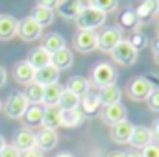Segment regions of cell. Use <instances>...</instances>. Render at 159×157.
Segmentation results:
<instances>
[{
  "label": "cell",
  "mask_w": 159,
  "mask_h": 157,
  "mask_svg": "<svg viewBox=\"0 0 159 157\" xmlns=\"http://www.w3.org/2000/svg\"><path fill=\"white\" fill-rule=\"evenodd\" d=\"M74 20H76L78 30H93L94 32L96 28H100L106 22V13L93 6H85Z\"/></svg>",
  "instance_id": "cell-1"
},
{
  "label": "cell",
  "mask_w": 159,
  "mask_h": 157,
  "mask_svg": "<svg viewBox=\"0 0 159 157\" xmlns=\"http://www.w3.org/2000/svg\"><path fill=\"white\" fill-rule=\"evenodd\" d=\"M154 91V83L144 76H137V78L129 79L128 81V87H126V92L131 100L135 102H143L150 96V92Z\"/></svg>",
  "instance_id": "cell-2"
},
{
  "label": "cell",
  "mask_w": 159,
  "mask_h": 157,
  "mask_svg": "<svg viewBox=\"0 0 159 157\" xmlns=\"http://www.w3.org/2000/svg\"><path fill=\"white\" fill-rule=\"evenodd\" d=\"M91 81L94 85H98V89L106 87V85H113L117 81V70L113 65L106 63V61H100L93 67V72H91Z\"/></svg>",
  "instance_id": "cell-3"
},
{
  "label": "cell",
  "mask_w": 159,
  "mask_h": 157,
  "mask_svg": "<svg viewBox=\"0 0 159 157\" xmlns=\"http://www.w3.org/2000/svg\"><path fill=\"white\" fill-rule=\"evenodd\" d=\"M28 100L22 92H11L6 102V115L9 118H22L28 109Z\"/></svg>",
  "instance_id": "cell-4"
},
{
  "label": "cell",
  "mask_w": 159,
  "mask_h": 157,
  "mask_svg": "<svg viewBox=\"0 0 159 157\" xmlns=\"http://www.w3.org/2000/svg\"><path fill=\"white\" fill-rule=\"evenodd\" d=\"M74 48L78 52H93L98 48V34L93 30H78L74 35Z\"/></svg>",
  "instance_id": "cell-5"
},
{
  "label": "cell",
  "mask_w": 159,
  "mask_h": 157,
  "mask_svg": "<svg viewBox=\"0 0 159 157\" xmlns=\"http://www.w3.org/2000/svg\"><path fill=\"white\" fill-rule=\"evenodd\" d=\"M43 34V28L32 19V17H24L22 20H19V30H17V35L26 43H32V41H37Z\"/></svg>",
  "instance_id": "cell-6"
},
{
  "label": "cell",
  "mask_w": 159,
  "mask_h": 157,
  "mask_svg": "<svg viewBox=\"0 0 159 157\" xmlns=\"http://www.w3.org/2000/svg\"><path fill=\"white\" fill-rule=\"evenodd\" d=\"M120 41H122V32L119 28H106L102 34H98V50L111 54Z\"/></svg>",
  "instance_id": "cell-7"
},
{
  "label": "cell",
  "mask_w": 159,
  "mask_h": 157,
  "mask_svg": "<svg viewBox=\"0 0 159 157\" xmlns=\"http://www.w3.org/2000/svg\"><path fill=\"white\" fill-rule=\"evenodd\" d=\"M111 57L120 63V65H133L135 61H137V50L128 43V41H120L119 44H117V48L111 52Z\"/></svg>",
  "instance_id": "cell-8"
},
{
  "label": "cell",
  "mask_w": 159,
  "mask_h": 157,
  "mask_svg": "<svg viewBox=\"0 0 159 157\" xmlns=\"http://www.w3.org/2000/svg\"><path fill=\"white\" fill-rule=\"evenodd\" d=\"M102 120L107 124V126H115L122 120H128V109L122 102L117 104H111V105H106L102 109Z\"/></svg>",
  "instance_id": "cell-9"
},
{
  "label": "cell",
  "mask_w": 159,
  "mask_h": 157,
  "mask_svg": "<svg viewBox=\"0 0 159 157\" xmlns=\"http://www.w3.org/2000/svg\"><path fill=\"white\" fill-rule=\"evenodd\" d=\"M13 146L22 154V152H28L32 148H35V133L28 128H22L19 129L15 135H13Z\"/></svg>",
  "instance_id": "cell-10"
},
{
  "label": "cell",
  "mask_w": 159,
  "mask_h": 157,
  "mask_svg": "<svg viewBox=\"0 0 159 157\" xmlns=\"http://www.w3.org/2000/svg\"><path fill=\"white\" fill-rule=\"evenodd\" d=\"M57 144V133L56 129H46L43 128L35 133V148H39L41 152H50L54 150Z\"/></svg>",
  "instance_id": "cell-11"
},
{
  "label": "cell",
  "mask_w": 159,
  "mask_h": 157,
  "mask_svg": "<svg viewBox=\"0 0 159 157\" xmlns=\"http://www.w3.org/2000/svg\"><path fill=\"white\" fill-rule=\"evenodd\" d=\"M133 129H135V126L129 120H122L119 124L111 126V141H115L119 144L129 142L131 141V135H133Z\"/></svg>",
  "instance_id": "cell-12"
},
{
  "label": "cell",
  "mask_w": 159,
  "mask_h": 157,
  "mask_svg": "<svg viewBox=\"0 0 159 157\" xmlns=\"http://www.w3.org/2000/svg\"><path fill=\"white\" fill-rule=\"evenodd\" d=\"M135 13L141 22H150L159 15V0H143L137 7Z\"/></svg>",
  "instance_id": "cell-13"
},
{
  "label": "cell",
  "mask_w": 159,
  "mask_h": 157,
  "mask_svg": "<svg viewBox=\"0 0 159 157\" xmlns=\"http://www.w3.org/2000/svg\"><path fill=\"white\" fill-rule=\"evenodd\" d=\"M13 78H15V81L22 83V85H28L35 79V69L28 61H19L13 67Z\"/></svg>",
  "instance_id": "cell-14"
},
{
  "label": "cell",
  "mask_w": 159,
  "mask_h": 157,
  "mask_svg": "<svg viewBox=\"0 0 159 157\" xmlns=\"http://www.w3.org/2000/svg\"><path fill=\"white\" fill-rule=\"evenodd\" d=\"M83 7H85L83 0H59L56 9L63 19H76Z\"/></svg>",
  "instance_id": "cell-15"
},
{
  "label": "cell",
  "mask_w": 159,
  "mask_h": 157,
  "mask_svg": "<svg viewBox=\"0 0 159 157\" xmlns=\"http://www.w3.org/2000/svg\"><path fill=\"white\" fill-rule=\"evenodd\" d=\"M19 20L13 15H0V41H9L17 35Z\"/></svg>",
  "instance_id": "cell-16"
},
{
  "label": "cell",
  "mask_w": 159,
  "mask_h": 157,
  "mask_svg": "<svg viewBox=\"0 0 159 157\" xmlns=\"http://www.w3.org/2000/svg\"><path fill=\"white\" fill-rule=\"evenodd\" d=\"M152 139H154V135H152V129L150 128H146V126H135L129 144L133 148H137V150H143L144 146H148L152 142Z\"/></svg>",
  "instance_id": "cell-17"
},
{
  "label": "cell",
  "mask_w": 159,
  "mask_h": 157,
  "mask_svg": "<svg viewBox=\"0 0 159 157\" xmlns=\"http://www.w3.org/2000/svg\"><path fill=\"white\" fill-rule=\"evenodd\" d=\"M80 111L85 115V117H94L98 111H100V107H102V104H100V98H98V94L96 92H87L81 100H80Z\"/></svg>",
  "instance_id": "cell-18"
},
{
  "label": "cell",
  "mask_w": 159,
  "mask_h": 157,
  "mask_svg": "<svg viewBox=\"0 0 159 157\" xmlns=\"http://www.w3.org/2000/svg\"><path fill=\"white\" fill-rule=\"evenodd\" d=\"M57 79H59V70L56 67H52V65H46L39 70H35V79L34 81L43 85V87H46V85L57 83Z\"/></svg>",
  "instance_id": "cell-19"
},
{
  "label": "cell",
  "mask_w": 159,
  "mask_h": 157,
  "mask_svg": "<svg viewBox=\"0 0 159 157\" xmlns=\"http://www.w3.org/2000/svg\"><path fill=\"white\" fill-rule=\"evenodd\" d=\"M72 61H74L72 52L65 46V48L57 50L56 54H52V61H50V65H52V67H56L57 70H67V69H70V67H72Z\"/></svg>",
  "instance_id": "cell-20"
},
{
  "label": "cell",
  "mask_w": 159,
  "mask_h": 157,
  "mask_svg": "<svg viewBox=\"0 0 159 157\" xmlns=\"http://www.w3.org/2000/svg\"><path fill=\"white\" fill-rule=\"evenodd\" d=\"M35 70H39L43 67H46V65H50V61H52V56L43 48V46H37V48H34L32 52H30V56H28V59H26Z\"/></svg>",
  "instance_id": "cell-21"
},
{
  "label": "cell",
  "mask_w": 159,
  "mask_h": 157,
  "mask_svg": "<svg viewBox=\"0 0 159 157\" xmlns=\"http://www.w3.org/2000/svg\"><path fill=\"white\" fill-rule=\"evenodd\" d=\"M98 98H100V104L106 107V105H111V104H117L120 102V89L113 83V85H106L102 89H98Z\"/></svg>",
  "instance_id": "cell-22"
},
{
  "label": "cell",
  "mask_w": 159,
  "mask_h": 157,
  "mask_svg": "<svg viewBox=\"0 0 159 157\" xmlns=\"http://www.w3.org/2000/svg\"><path fill=\"white\" fill-rule=\"evenodd\" d=\"M65 89H69V91L74 92L76 96L83 98V96L91 91V81L85 79L83 76H70L69 81H67V87H65Z\"/></svg>",
  "instance_id": "cell-23"
},
{
  "label": "cell",
  "mask_w": 159,
  "mask_h": 157,
  "mask_svg": "<svg viewBox=\"0 0 159 157\" xmlns=\"http://www.w3.org/2000/svg\"><path fill=\"white\" fill-rule=\"evenodd\" d=\"M43 115H44V107L43 105H28L26 113H24V124L26 128H37L43 126Z\"/></svg>",
  "instance_id": "cell-24"
},
{
  "label": "cell",
  "mask_w": 159,
  "mask_h": 157,
  "mask_svg": "<svg viewBox=\"0 0 159 157\" xmlns=\"http://www.w3.org/2000/svg\"><path fill=\"white\" fill-rule=\"evenodd\" d=\"M61 126V109L57 105L54 107H44V115H43V128L46 129H56Z\"/></svg>",
  "instance_id": "cell-25"
},
{
  "label": "cell",
  "mask_w": 159,
  "mask_h": 157,
  "mask_svg": "<svg viewBox=\"0 0 159 157\" xmlns=\"http://www.w3.org/2000/svg\"><path fill=\"white\" fill-rule=\"evenodd\" d=\"M22 94L26 96V100H28V104H30V105H41V104H43L44 87L39 85V83H35V81H32V83H28V85H26V91H24Z\"/></svg>",
  "instance_id": "cell-26"
},
{
  "label": "cell",
  "mask_w": 159,
  "mask_h": 157,
  "mask_svg": "<svg viewBox=\"0 0 159 157\" xmlns=\"http://www.w3.org/2000/svg\"><path fill=\"white\" fill-rule=\"evenodd\" d=\"M61 92H63V87L59 83H52V85H46L44 87V94H43V104L46 107H54L57 105L59 98H61Z\"/></svg>",
  "instance_id": "cell-27"
},
{
  "label": "cell",
  "mask_w": 159,
  "mask_h": 157,
  "mask_svg": "<svg viewBox=\"0 0 159 157\" xmlns=\"http://www.w3.org/2000/svg\"><path fill=\"white\" fill-rule=\"evenodd\" d=\"M30 17L39 24L41 28L48 26L54 22V9H46V7H41V6H35L30 13Z\"/></svg>",
  "instance_id": "cell-28"
},
{
  "label": "cell",
  "mask_w": 159,
  "mask_h": 157,
  "mask_svg": "<svg viewBox=\"0 0 159 157\" xmlns=\"http://www.w3.org/2000/svg\"><path fill=\"white\" fill-rule=\"evenodd\" d=\"M80 96H76L74 92H70L69 89H63V92H61V98H59V102H57V107L61 109V111H70V109H78L80 107Z\"/></svg>",
  "instance_id": "cell-29"
},
{
  "label": "cell",
  "mask_w": 159,
  "mask_h": 157,
  "mask_svg": "<svg viewBox=\"0 0 159 157\" xmlns=\"http://www.w3.org/2000/svg\"><path fill=\"white\" fill-rule=\"evenodd\" d=\"M41 46L52 56V54H56L57 50L65 48V39H63V35H59V34H48V35H44Z\"/></svg>",
  "instance_id": "cell-30"
},
{
  "label": "cell",
  "mask_w": 159,
  "mask_h": 157,
  "mask_svg": "<svg viewBox=\"0 0 159 157\" xmlns=\"http://www.w3.org/2000/svg\"><path fill=\"white\" fill-rule=\"evenodd\" d=\"M85 115L78 109H70V111H61V126L65 128H78L80 124L83 122Z\"/></svg>",
  "instance_id": "cell-31"
},
{
  "label": "cell",
  "mask_w": 159,
  "mask_h": 157,
  "mask_svg": "<svg viewBox=\"0 0 159 157\" xmlns=\"http://www.w3.org/2000/svg\"><path fill=\"white\" fill-rule=\"evenodd\" d=\"M119 24L122 26V28H126V30H131V32H135V30L139 28L141 20H139V17H137L135 9H126V11H122V13H120Z\"/></svg>",
  "instance_id": "cell-32"
},
{
  "label": "cell",
  "mask_w": 159,
  "mask_h": 157,
  "mask_svg": "<svg viewBox=\"0 0 159 157\" xmlns=\"http://www.w3.org/2000/svg\"><path fill=\"white\" fill-rule=\"evenodd\" d=\"M128 43L139 52V50H143V48H146V44H148V37H146V34H143L141 30H135V32H131L129 34V37H128Z\"/></svg>",
  "instance_id": "cell-33"
},
{
  "label": "cell",
  "mask_w": 159,
  "mask_h": 157,
  "mask_svg": "<svg viewBox=\"0 0 159 157\" xmlns=\"http://www.w3.org/2000/svg\"><path fill=\"white\" fill-rule=\"evenodd\" d=\"M91 6L96 7V9H100V11H104L107 15L109 11H115L117 9L119 0H91Z\"/></svg>",
  "instance_id": "cell-34"
},
{
  "label": "cell",
  "mask_w": 159,
  "mask_h": 157,
  "mask_svg": "<svg viewBox=\"0 0 159 157\" xmlns=\"http://www.w3.org/2000/svg\"><path fill=\"white\" fill-rule=\"evenodd\" d=\"M146 104L152 111H159V87H154V91L146 98Z\"/></svg>",
  "instance_id": "cell-35"
},
{
  "label": "cell",
  "mask_w": 159,
  "mask_h": 157,
  "mask_svg": "<svg viewBox=\"0 0 159 157\" xmlns=\"http://www.w3.org/2000/svg\"><path fill=\"white\" fill-rule=\"evenodd\" d=\"M139 154H141V157H159V144L157 142H150Z\"/></svg>",
  "instance_id": "cell-36"
},
{
  "label": "cell",
  "mask_w": 159,
  "mask_h": 157,
  "mask_svg": "<svg viewBox=\"0 0 159 157\" xmlns=\"http://www.w3.org/2000/svg\"><path fill=\"white\" fill-rule=\"evenodd\" d=\"M0 157H20V152H19L13 144H6L4 150L0 152Z\"/></svg>",
  "instance_id": "cell-37"
},
{
  "label": "cell",
  "mask_w": 159,
  "mask_h": 157,
  "mask_svg": "<svg viewBox=\"0 0 159 157\" xmlns=\"http://www.w3.org/2000/svg\"><path fill=\"white\" fill-rule=\"evenodd\" d=\"M59 4V0H37V6L46 7V9H56Z\"/></svg>",
  "instance_id": "cell-38"
},
{
  "label": "cell",
  "mask_w": 159,
  "mask_h": 157,
  "mask_svg": "<svg viewBox=\"0 0 159 157\" xmlns=\"http://www.w3.org/2000/svg\"><path fill=\"white\" fill-rule=\"evenodd\" d=\"M20 157H44V155H43V152H41L39 148H32L28 152H22Z\"/></svg>",
  "instance_id": "cell-39"
},
{
  "label": "cell",
  "mask_w": 159,
  "mask_h": 157,
  "mask_svg": "<svg viewBox=\"0 0 159 157\" xmlns=\"http://www.w3.org/2000/svg\"><path fill=\"white\" fill-rule=\"evenodd\" d=\"M152 50H154V59H156V63L159 65V35H157V39L152 43Z\"/></svg>",
  "instance_id": "cell-40"
},
{
  "label": "cell",
  "mask_w": 159,
  "mask_h": 157,
  "mask_svg": "<svg viewBox=\"0 0 159 157\" xmlns=\"http://www.w3.org/2000/svg\"><path fill=\"white\" fill-rule=\"evenodd\" d=\"M6 79H7V72H6V69L0 65V87L6 85Z\"/></svg>",
  "instance_id": "cell-41"
},
{
  "label": "cell",
  "mask_w": 159,
  "mask_h": 157,
  "mask_svg": "<svg viewBox=\"0 0 159 157\" xmlns=\"http://www.w3.org/2000/svg\"><path fill=\"white\" fill-rule=\"evenodd\" d=\"M152 135H154V139H157L159 141V118L154 122V128H152Z\"/></svg>",
  "instance_id": "cell-42"
},
{
  "label": "cell",
  "mask_w": 159,
  "mask_h": 157,
  "mask_svg": "<svg viewBox=\"0 0 159 157\" xmlns=\"http://www.w3.org/2000/svg\"><path fill=\"white\" fill-rule=\"evenodd\" d=\"M124 157H141V154L137 150H129V152H124Z\"/></svg>",
  "instance_id": "cell-43"
},
{
  "label": "cell",
  "mask_w": 159,
  "mask_h": 157,
  "mask_svg": "<svg viewBox=\"0 0 159 157\" xmlns=\"http://www.w3.org/2000/svg\"><path fill=\"white\" fill-rule=\"evenodd\" d=\"M107 157H124V152H111L107 154Z\"/></svg>",
  "instance_id": "cell-44"
},
{
  "label": "cell",
  "mask_w": 159,
  "mask_h": 157,
  "mask_svg": "<svg viewBox=\"0 0 159 157\" xmlns=\"http://www.w3.org/2000/svg\"><path fill=\"white\" fill-rule=\"evenodd\" d=\"M56 157H74L72 154H69V152H61V154H57Z\"/></svg>",
  "instance_id": "cell-45"
},
{
  "label": "cell",
  "mask_w": 159,
  "mask_h": 157,
  "mask_svg": "<svg viewBox=\"0 0 159 157\" xmlns=\"http://www.w3.org/2000/svg\"><path fill=\"white\" fill-rule=\"evenodd\" d=\"M4 146H6V139H4V137L0 135V152L4 150Z\"/></svg>",
  "instance_id": "cell-46"
},
{
  "label": "cell",
  "mask_w": 159,
  "mask_h": 157,
  "mask_svg": "<svg viewBox=\"0 0 159 157\" xmlns=\"http://www.w3.org/2000/svg\"><path fill=\"white\" fill-rule=\"evenodd\" d=\"M0 109H2V102H0Z\"/></svg>",
  "instance_id": "cell-47"
},
{
  "label": "cell",
  "mask_w": 159,
  "mask_h": 157,
  "mask_svg": "<svg viewBox=\"0 0 159 157\" xmlns=\"http://www.w3.org/2000/svg\"><path fill=\"white\" fill-rule=\"evenodd\" d=\"M157 34H159V26H157Z\"/></svg>",
  "instance_id": "cell-48"
}]
</instances>
